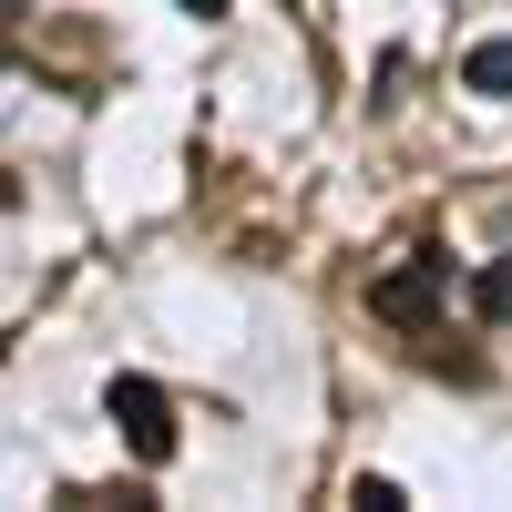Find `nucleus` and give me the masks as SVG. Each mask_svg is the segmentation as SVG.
Wrapping results in <instances>:
<instances>
[{"label":"nucleus","instance_id":"2","mask_svg":"<svg viewBox=\"0 0 512 512\" xmlns=\"http://www.w3.org/2000/svg\"><path fill=\"white\" fill-rule=\"evenodd\" d=\"M441 287H451V256H420V267H400V277H379V287H369V308L390 318V328H420Z\"/></svg>","mask_w":512,"mask_h":512},{"label":"nucleus","instance_id":"5","mask_svg":"<svg viewBox=\"0 0 512 512\" xmlns=\"http://www.w3.org/2000/svg\"><path fill=\"white\" fill-rule=\"evenodd\" d=\"M185 11H226V0H185Z\"/></svg>","mask_w":512,"mask_h":512},{"label":"nucleus","instance_id":"3","mask_svg":"<svg viewBox=\"0 0 512 512\" xmlns=\"http://www.w3.org/2000/svg\"><path fill=\"white\" fill-rule=\"evenodd\" d=\"M461 82H472V93H512V31L472 41V62H461Z\"/></svg>","mask_w":512,"mask_h":512},{"label":"nucleus","instance_id":"1","mask_svg":"<svg viewBox=\"0 0 512 512\" xmlns=\"http://www.w3.org/2000/svg\"><path fill=\"white\" fill-rule=\"evenodd\" d=\"M103 420L123 431V451H134L144 472H164V461H175V400H164L144 369H123L113 390H103Z\"/></svg>","mask_w":512,"mask_h":512},{"label":"nucleus","instance_id":"4","mask_svg":"<svg viewBox=\"0 0 512 512\" xmlns=\"http://www.w3.org/2000/svg\"><path fill=\"white\" fill-rule=\"evenodd\" d=\"M472 318H482V328H502V318H512V256H492V267L472 277Z\"/></svg>","mask_w":512,"mask_h":512}]
</instances>
